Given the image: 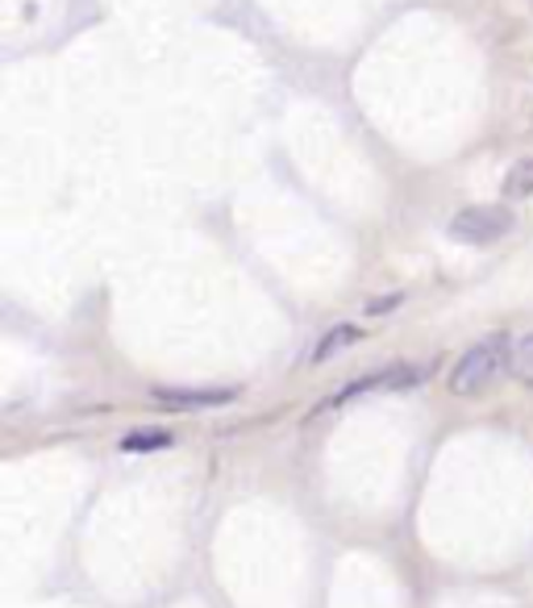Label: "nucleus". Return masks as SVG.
Segmentation results:
<instances>
[{"mask_svg":"<svg viewBox=\"0 0 533 608\" xmlns=\"http://www.w3.org/2000/svg\"><path fill=\"white\" fill-rule=\"evenodd\" d=\"M509 363H513V337L504 334V330L479 337L451 367V392L467 400L484 397L496 379H500V371H509Z\"/></svg>","mask_w":533,"mask_h":608,"instance_id":"f257e3e1","label":"nucleus"},{"mask_svg":"<svg viewBox=\"0 0 533 608\" xmlns=\"http://www.w3.org/2000/svg\"><path fill=\"white\" fill-rule=\"evenodd\" d=\"M513 226L517 217L509 205H472L451 217V238L467 246H488V242H500L504 233H513Z\"/></svg>","mask_w":533,"mask_h":608,"instance_id":"f03ea898","label":"nucleus"},{"mask_svg":"<svg viewBox=\"0 0 533 608\" xmlns=\"http://www.w3.org/2000/svg\"><path fill=\"white\" fill-rule=\"evenodd\" d=\"M426 379V367H412V363H405V367H384V371H375V376H363L354 379V383H347L338 397H329L321 409H338V404H350L354 397H371V392H400V388H412V383H421ZM317 409V413H321Z\"/></svg>","mask_w":533,"mask_h":608,"instance_id":"7ed1b4c3","label":"nucleus"},{"mask_svg":"<svg viewBox=\"0 0 533 608\" xmlns=\"http://www.w3.org/2000/svg\"><path fill=\"white\" fill-rule=\"evenodd\" d=\"M234 397H238V388H155V404L180 409V413H192V409H222V404H229Z\"/></svg>","mask_w":533,"mask_h":608,"instance_id":"20e7f679","label":"nucleus"},{"mask_svg":"<svg viewBox=\"0 0 533 608\" xmlns=\"http://www.w3.org/2000/svg\"><path fill=\"white\" fill-rule=\"evenodd\" d=\"M175 441V434H167L159 425H150V429H129L122 438V450L125 455H155V450H167Z\"/></svg>","mask_w":533,"mask_h":608,"instance_id":"39448f33","label":"nucleus"},{"mask_svg":"<svg viewBox=\"0 0 533 608\" xmlns=\"http://www.w3.org/2000/svg\"><path fill=\"white\" fill-rule=\"evenodd\" d=\"M500 192H504V200H530L533 196V159H517L513 168H509V175H504Z\"/></svg>","mask_w":533,"mask_h":608,"instance_id":"423d86ee","label":"nucleus"},{"mask_svg":"<svg viewBox=\"0 0 533 608\" xmlns=\"http://www.w3.org/2000/svg\"><path fill=\"white\" fill-rule=\"evenodd\" d=\"M363 337V330L359 325H333L321 342H317V351H313V363H326V358H333L338 351H347V346H354Z\"/></svg>","mask_w":533,"mask_h":608,"instance_id":"0eeeda50","label":"nucleus"},{"mask_svg":"<svg viewBox=\"0 0 533 608\" xmlns=\"http://www.w3.org/2000/svg\"><path fill=\"white\" fill-rule=\"evenodd\" d=\"M509 376L517 383L533 388V334H525L521 342H513V363H509Z\"/></svg>","mask_w":533,"mask_h":608,"instance_id":"6e6552de","label":"nucleus"},{"mask_svg":"<svg viewBox=\"0 0 533 608\" xmlns=\"http://www.w3.org/2000/svg\"><path fill=\"white\" fill-rule=\"evenodd\" d=\"M400 305H405V296L392 292V296H379V300H367V313L379 317V313H392V309H400Z\"/></svg>","mask_w":533,"mask_h":608,"instance_id":"1a4fd4ad","label":"nucleus"}]
</instances>
